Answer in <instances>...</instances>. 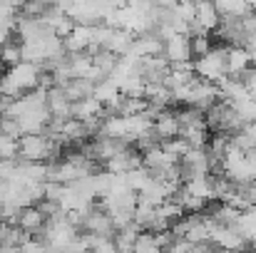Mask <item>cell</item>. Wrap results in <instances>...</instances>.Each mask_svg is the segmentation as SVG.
I'll return each mask as SVG.
<instances>
[{
  "label": "cell",
  "mask_w": 256,
  "mask_h": 253,
  "mask_svg": "<svg viewBox=\"0 0 256 253\" xmlns=\"http://www.w3.org/2000/svg\"><path fill=\"white\" fill-rule=\"evenodd\" d=\"M42 67L32 65V62H20L12 70H5V75H0V97L8 99H18L32 89H38L42 82Z\"/></svg>",
  "instance_id": "cell-1"
},
{
  "label": "cell",
  "mask_w": 256,
  "mask_h": 253,
  "mask_svg": "<svg viewBox=\"0 0 256 253\" xmlns=\"http://www.w3.org/2000/svg\"><path fill=\"white\" fill-rule=\"evenodd\" d=\"M194 75L212 84L224 82L229 77V72H226V47H212L204 57L194 60Z\"/></svg>",
  "instance_id": "cell-2"
},
{
  "label": "cell",
  "mask_w": 256,
  "mask_h": 253,
  "mask_svg": "<svg viewBox=\"0 0 256 253\" xmlns=\"http://www.w3.org/2000/svg\"><path fill=\"white\" fill-rule=\"evenodd\" d=\"M82 234L94 236V239H114V236H117V229H114L110 214H107L100 204H94L85 216H82Z\"/></svg>",
  "instance_id": "cell-3"
},
{
  "label": "cell",
  "mask_w": 256,
  "mask_h": 253,
  "mask_svg": "<svg viewBox=\"0 0 256 253\" xmlns=\"http://www.w3.org/2000/svg\"><path fill=\"white\" fill-rule=\"evenodd\" d=\"M164 60L170 65H186L192 62V40L189 35H174L164 42Z\"/></svg>",
  "instance_id": "cell-4"
},
{
  "label": "cell",
  "mask_w": 256,
  "mask_h": 253,
  "mask_svg": "<svg viewBox=\"0 0 256 253\" xmlns=\"http://www.w3.org/2000/svg\"><path fill=\"white\" fill-rule=\"evenodd\" d=\"M249 67H254L246 47H226V72L232 80H239Z\"/></svg>",
  "instance_id": "cell-5"
},
{
  "label": "cell",
  "mask_w": 256,
  "mask_h": 253,
  "mask_svg": "<svg viewBox=\"0 0 256 253\" xmlns=\"http://www.w3.org/2000/svg\"><path fill=\"white\" fill-rule=\"evenodd\" d=\"M18 226H20L28 236H35V234H42V231H45L48 219H45V214H42L38 206H30V209H22Z\"/></svg>",
  "instance_id": "cell-6"
},
{
  "label": "cell",
  "mask_w": 256,
  "mask_h": 253,
  "mask_svg": "<svg viewBox=\"0 0 256 253\" xmlns=\"http://www.w3.org/2000/svg\"><path fill=\"white\" fill-rule=\"evenodd\" d=\"M154 132L160 134L162 142L176 139V137H179V117H176V112L167 109V112L157 114V119H154Z\"/></svg>",
  "instance_id": "cell-7"
},
{
  "label": "cell",
  "mask_w": 256,
  "mask_h": 253,
  "mask_svg": "<svg viewBox=\"0 0 256 253\" xmlns=\"http://www.w3.org/2000/svg\"><path fill=\"white\" fill-rule=\"evenodd\" d=\"M22 62V42H15L10 40L5 47H0V65L5 70H12Z\"/></svg>",
  "instance_id": "cell-8"
},
{
  "label": "cell",
  "mask_w": 256,
  "mask_h": 253,
  "mask_svg": "<svg viewBox=\"0 0 256 253\" xmlns=\"http://www.w3.org/2000/svg\"><path fill=\"white\" fill-rule=\"evenodd\" d=\"M22 253H52V251H50L42 241H35V239H32V241H28V244L22 246Z\"/></svg>",
  "instance_id": "cell-9"
},
{
  "label": "cell",
  "mask_w": 256,
  "mask_h": 253,
  "mask_svg": "<svg viewBox=\"0 0 256 253\" xmlns=\"http://www.w3.org/2000/svg\"><path fill=\"white\" fill-rule=\"evenodd\" d=\"M246 50H249V55H252V62L256 65V40L252 42V45H249V47H246Z\"/></svg>",
  "instance_id": "cell-10"
}]
</instances>
